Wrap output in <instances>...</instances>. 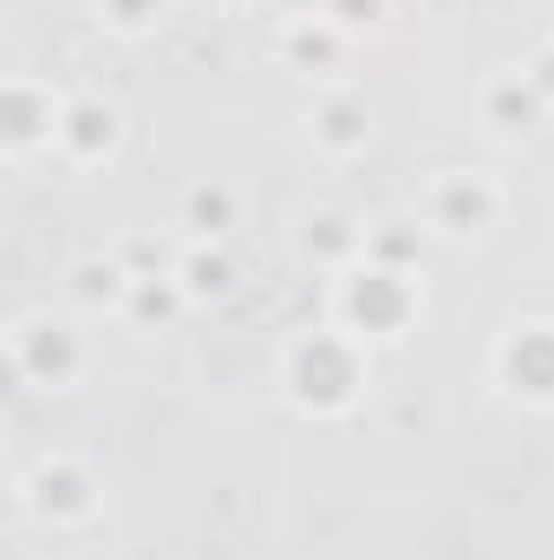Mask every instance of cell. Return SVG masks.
<instances>
[{
	"instance_id": "5",
	"label": "cell",
	"mask_w": 554,
	"mask_h": 560,
	"mask_svg": "<svg viewBox=\"0 0 554 560\" xmlns=\"http://www.w3.org/2000/svg\"><path fill=\"white\" fill-rule=\"evenodd\" d=\"M112 131H118L112 105H72V112H66V143H79V150H99V143H112Z\"/></svg>"
},
{
	"instance_id": "2",
	"label": "cell",
	"mask_w": 554,
	"mask_h": 560,
	"mask_svg": "<svg viewBox=\"0 0 554 560\" xmlns=\"http://www.w3.org/2000/svg\"><path fill=\"white\" fill-rule=\"evenodd\" d=\"M503 365H509L516 392H535V398H554V332H549V326H529L522 339H509Z\"/></svg>"
},
{
	"instance_id": "13",
	"label": "cell",
	"mask_w": 554,
	"mask_h": 560,
	"mask_svg": "<svg viewBox=\"0 0 554 560\" xmlns=\"http://www.w3.org/2000/svg\"><path fill=\"white\" fill-rule=\"evenodd\" d=\"M118 13H125V26H138V0H118Z\"/></svg>"
},
{
	"instance_id": "7",
	"label": "cell",
	"mask_w": 554,
	"mask_h": 560,
	"mask_svg": "<svg viewBox=\"0 0 554 560\" xmlns=\"http://www.w3.org/2000/svg\"><path fill=\"white\" fill-rule=\"evenodd\" d=\"M320 138L333 143V150H353V143L366 138V118L353 105H333V112H320Z\"/></svg>"
},
{
	"instance_id": "11",
	"label": "cell",
	"mask_w": 554,
	"mask_h": 560,
	"mask_svg": "<svg viewBox=\"0 0 554 560\" xmlns=\"http://www.w3.org/2000/svg\"><path fill=\"white\" fill-rule=\"evenodd\" d=\"M346 13H353V20H372L379 0H333V20H346Z\"/></svg>"
},
{
	"instance_id": "6",
	"label": "cell",
	"mask_w": 554,
	"mask_h": 560,
	"mask_svg": "<svg viewBox=\"0 0 554 560\" xmlns=\"http://www.w3.org/2000/svg\"><path fill=\"white\" fill-rule=\"evenodd\" d=\"M229 215H235V196L229 189H189V222L196 229H229Z\"/></svg>"
},
{
	"instance_id": "8",
	"label": "cell",
	"mask_w": 554,
	"mask_h": 560,
	"mask_svg": "<svg viewBox=\"0 0 554 560\" xmlns=\"http://www.w3.org/2000/svg\"><path fill=\"white\" fill-rule=\"evenodd\" d=\"M183 280H189V293H229V261L222 255H189Z\"/></svg>"
},
{
	"instance_id": "12",
	"label": "cell",
	"mask_w": 554,
	"mask_h": 560,
	"mask_svg": "<svg viewBox=\"0 0 554 560\" xmlns=\"http://www.w3.org/2000/svg\"><path fill=\"white\" fill-rule=\"evenodd\" d=\"M143 313H170V293L163 287H143Z\"/></svg>"
},
{
	"instance_id": "3",
	"label": "cell",
	"mask_w": 554,
	"mask_h": 560,
	"mask_svg": "<svg viewBox=\"0 0 554 560\" xmlns=\"http://www.w3.org/2000/svg\"><path fill=\"white\" fill-rule=\"evenodd\" d=\"M437 222L450 229H483L489 222V189L476 176H443L437 183Z\"/></svg>"
},
{
	"instance_id": "1",
	"label": "cell",
	"mask_w": 554,
	"mask_h": 560,
	"mask_svg": "<svg viewBox=\"0 0 554 560\" xmlns=\"http://www.w3.org/2000/svg\"><path fill=\"white\" fill-rule=\"evenodd\" d=\"M287 378H293V392L307 398V405H339L346 392H353V378H359V359H353V346H339V339H300L293 346V365H287Z\"/></svg>"
},
{
	"instance_id": "4",
	"label": "cell",
	"mask_w": 554,
	"mask_h": 560,
	"mask_svg": "<svg viewBox=\"0 0 554 560\" xmlns=\"http://www.w3.org/2000/svg\"><path fill=\"white\" fill-rule=\"evenodd\" d=\"M353 306L366 326H392V319H405V287H399V275H366L353 287Z\"/></svg>"
},
{
	"instance_id": "10",
	"label": "cell",
	"mask_w": 554,
	"mask_h": 560,
	"mask_svg": "<svg viewBox=\"0 0 554 560\" xmlns=\"http://www.w3.org/2000/svg\"><path fill=\"white\" fill-rule=\"evenodd\" d=\"M79 293H85V300L118 293V268H79Z\"/></svg>"
},
{
	"instance_id": "9",
	"label": "cell",
	"mask_w": 554,
	"mask_h": 560,
	"mask_svg": "<svg viewBox=\"0 0 554 560\" xmlns=\"http://www.w3.org/2000/svg\"><path fill=\"white\" fill-rule=\"evenodd\" d=\"M489 112H496V118H503V112H509V118H516V112L529 118V112H535V92H529V85H522V92H516V85H496V92H489Z\"/></svg>"
}]
</instances>
